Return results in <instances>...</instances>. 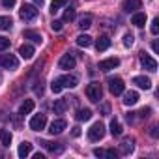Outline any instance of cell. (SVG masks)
Listing matches in <instances>:
<instances>
[{
  "label": "cell",
  "instance_id": "1",
  "mask_svg": "<svg viewBox=\"0 0 159 159\" xmlns=\"http://www.w3.org/2000/svg\"><path fill=\"white\" fill-rule=\"evenodd\" d=\"M86 98L92 101V103H99V99L103 98V88L99 83H90L86 86Z\"/></svg>",
  "mask_w": 159,
  "mask_h": 159
},
{
  "label": "cell",
  "instance_id": "8",
  "mask_svg": "<svg viewBox=\"0 0 159 159\" xmlns=\"http://www.w3.org/2000/svg\"><path fill=\"white\" fill-rule=\"evenodd\" d=\"M118 66H120V60H118L116 56L105 58V60L99 62V69H101V71H111V69H114V67H118Z\"/></svg>",
  "mask_w": 159,
  "mask_h": 159
},
{
  "label": "cell",
  "instance_id": "36",
  "mask_svg": "<svg viewBox=\"0 0 159 159\" xmlns=\"http://www.w3.org/2000/svg\"><path fill=\"white\" fill-rule=\"evenodd\" d=\"M62 25H64L62 21H52V23H51V28H52L54 32H60V30H62Z\"/></svg>",
  "mask_w": 159,
  "mask_h": 159
},
{
  "label": "cell",
  "instance_id": "3",
  "mask_svg": "<svg viewBox=\"0 0 159 159\" xmlns=\"http://www.w3.org/2000/svg\"><path fill=\"white\" fill-rule=\"evenodd\" d=\"M105 137V125L101 124V122H96L90 129H88V139L92 140V142H96V140H101Z\"/></svg>",
  "mask_w": 159,
  "mask_h": 159
},
{
  "label": "cell",
  "instance_id": "15",
  "mask_svg": "<svg viewBox=\"0 0 159 159\" xmlns=\"http://www.w3.org/2000/svg\"><path fill=\"white\" fill-rule=\"evenodd\" d=\"M124 105H127V107H131V105H135L137 101H139V94L137 92H133V90H129V92H125L124 94Z\"/></svg>",
  "mask_w": 159,
  "mask_h": 159
},
{
  "label": "cell",
  "instance_id": "40",
  "mask_svg": "<svg viewBox=\"0 0 159 159\" xmlns=\"http://www.w3.org/2000/svg\"><path fill=\"white\" fill-rule=\"evenodd\" d=\"M150 135H152L153 139L157 137V125H152V127H150Z\"/></svg>",
  "mask_w": 159,
  "mask_h": 159
},
{
  "label": "cell",
  "instance_id": "10",
  "mask_svg": "<svg viewBox=\"0 0 159 159\" xmlns=\"http://www.w3.org/2000/svg\"><path fill=\"white\" fill-rule=\"evenodd\" d=\"M60 83L64 88H75L79 84V77L77 75H64V77H58Z\"/></svg>",
  "mask_w": 159,
  "mask_h": 159
},
{
  "label": "cell",
  "instance_id": "25",
  "mask_svg": "<svg viewBox=\"0 0 159 159\" xmlns=\"http://www.w3.org/2000/svg\"><path fill=\"white\" fill-rule=\"evenodd\" d=\"M77 45L79 47H90L92 45V38L90 36H86V34H81V36H77Z\"/></svg>",
  "mask_w": 159,
  "mask_h": 159
},
{
  "label": "cell",
  "instance_id": "29",
  "mask_svg": "<svg viewBox=\"0 0 159 159\" xmlns=\"http://www.w3.org/2000/svg\"><path fill=\"white\" fill-rule=\"evenodd\" d=\"M90 26H92V15H84V17L79 19V28L81 30H86Z\"/></svg>",
  "mask_w": 159,
  "mask_h": 159
},
{
  "label": "cell",
  "instance_id": "47",
  "mask_svg": "<svg viewBox=\"0 0 159 159\" xmlns=\"http://www.w3.org/2000/svg\"><path fill=\"white\" fill-rule=\"evenodd\" d=\"M0 81H2V77H0Z\"/></svg>",
  "mask_w": 159,
  "mask_h": 159
},
{
  "label": "cell",
  "instance_id": "2",
  "mask_svg": "<svg viewBox=\"0 0 159 159\" xmlns=\"http://www.w3.org/2000/svg\"><path fill=\"white\" fill-rule=\"evenodd\" d=\"M107 83H109V90H111L112 96H120V94H124L125 84H124V81H122L120 77H109V79H107Z\"/></svg>",
  "mask_w": 159,
  "mask_h": 159
},
{
  "label": "cell",
  "instance_id": "27",
  "mask_svg": "<svg viewBox=\"0 0 159 159\" xmlns=\"http://www.w3.org/2000/svg\"><path fill=\"white\" fill-rule=\"evenodd\" d=\"M11 26H13L11 17H8V15H2V17H0V30H10Z\"/></svg>",
  "mask_w": 159,
  "mask_h": 159
},
{
  "label": "cell",
  "instance_id": "13",
  "mask_svg": "<svg viewBox=\"0 0 159 159\" xmlns=\"http://www.w3.org/2000/svg\"><path fill=\"white\" fill-rule=\"evenodd\" d=\"M23 36H25V39H30L32 43H38V45L43 41L41 34H39V32H36V30H25V34H23Z\"/></svg>",
  "mask_w": 159,
  "mask_h": 159
},
{
  "label": "cell",
  "instance_id": "42",
  "mask_svg": "<svg viewBox=\"0 0 159 159\" xmlns=\"http://www.w3.org/2000/svg\"><path fill=\"white\" fill-rule=\"evenodd\" d=\"M105 155H107V157H116L118 153H116L114 150H107V152H105Z\"/></svg>",
  "mask_w": 159,
  "mask_h": 159
},
{
  "label": "cell",
  "instance_id": "35",
  "mask_svg": "<svg viewBox=\"0 0 159 159\" xmlns=\"http://www.w3.org/2000/svg\"><path fill=\"white\" fill-rule=\"evenodd\" d=\"M10 47V39L8 38H2V36H0V51H6Z\"/></svg>",
  "mask_w": 159,
  "mask_h": 159
},
{
  "label": "cell",
  "instance_id": "39",
  "mask_svg": "<svg viewBox=\"0 0 159 159\" xmlns=\"http://www.w3.org/2000/svg\"><path fill=\"white\" fill-rule=\"evenodd\" d=\"M2 4H4V8H13L15 0H2Z\"/></svg>",
  "mask_w": 159,
  "mask_h": 159
},
{
  "label": "cell",
  "instance_id": "34",
  "mask_svg": "<svg viewBox=\"0 0 159 159\" xmlns=\"http://www.w3.org/2000/svg\"><path fill=\"white\" fill-rule=\"evenodd\" d=\"M133 43H135V38H133V34H125V36H124V45H125V47H131Z\"/></svg>",
  "mask_w": 159,
  "mask_h": 159
},
{
  "label": "cell",
  "instance_id": "23",
  "mask_svg": "<svg viewBox=\"0 0 159 159\" xmlns=\"http://www.w3.org/2000/svg\"><path fill=\"white\" fill-rule=\"evenodd\" d=\"M66 109H67V101H66V99H56V101H54V105H52L54 114H64V112H66Z\"/></svg>",
  "mask_w": 159,
  "mask_h": 159
},
{
  "label": "cell",
  "instance_id": "28",
  "mask_svg": "<svg viewBox=\"0 0 159 159\" xmlns=\"http://www.w3.org/2000/svg\"><path fill=\"white\" fill-rule=\"evenodd\" d=\"M122 131H124V129H122L120 122H118V120H112V122H111V135H112V137H120Z\"/></svg>",
  "mask_w": 159,
  "mask_h": 159
},
{
  "label": "cell",
  "instance_id": "17",
  "mask_svg": "<svg viewBox=\"0 0 159 159\" xmlns=\"http://www.w3.org/2000/svg\"><path fill=\"white\" fill-rule=\"evenodd\" d=\"M111 47V38L109 36H99L98 41H96V49L98 51H107Z\"/></svg>",
  "mask_w": 159,
  "mask_h": 159
},
{
  "label": "cell",
  "instance_id": "26",
  "mask_svg": "<svg viewBox=\"0 0 159 159\" xmlns=\"http://www.w3.org/2000/svg\"><path fill=\"white\" fill-rule=\"evenodd\" d=\"M0 142H2V146H10L11 144V133L8 129H0Z\"/></svg>",
  "mask_w": 159,
  "mask_h": 159
},
{
  "label": "cell",
  "instance_id": "24",
  "mask_svg": "<svg viewBox=\"0 0 159 159\" xmlns=\"http://www.w3.org/2000/svg\"><path fill=\"white\" fill-rule=\"evenodd\" d=\"M30 152H32V144L30 142H21L19 144V150H17V153H19V157H26V155H30Z\"/></svg>",
  "mask_w": 159,
  "mask_h": 159
},
{
  "label": "cell",
  "instance_id": "46",
  "mask_svg": "<svg viewBox=\"0 0 159 159\" xmlns=\"http://www.w3.org/2000/svg\"><path fill=\"white\" fill-rule=\"evenodd\" d=\"M34 2H36L38 6H43V0H34Z\"/></svg>",
  "mask_w": 159,
  "mask_h": 159
},
{
  "label": "cell",
  "instance_id": "6",
  "mask_svg": "<svg viewBox=\"0 0 159 159\" xmlns=\"http://www.w3.org/2000/svg\"><path fill=\"white\" fill-rule=\"evenodd\" d=\"M140 66H142L146 71H150V73L157 71V62H155V58L148 56L146 52H140Z\"/></svg>",
  "mask_w": 159,
  "mask_h": 159
},
{
  "label": "cell",
  "instance_id": "31",
  "mask_svg": "<svg viewBox=\"0 0 159 159\" xmlns=\"http://www.w3.org/2000/svg\"><path fill=\"white\" fill-rule=\"evenodd\" d=\"M75 19V10L73 8H67L66 11H64V17H62V23H71Z\"/></svg>",
  "mask_w": 159,
  "mask_h": 159
},
{
  "label": "cell",
  "instance_id": "44",
  "mask_svg": "<svg viewBox=\"0 0 159 159\" xmlns=\"http://www.w3.org/2000/svg\"><path fill=\"white\" fill-rule=\"evenodd\" d=\"M152 49H153V52H157V51H159V45H157V41H153V43H152Z\"/></svg>",
  "mask_w": 159,
  "mask_h": 159
},
{
  "label": "cell",
  "instance_id": "18",
  "mask_svg": "<svg viewBox=\"0 0 159 159\" xmlns=\"http://www.w3.org/2000/svg\"><path fill=\"white\" fill-rule=\"evenodd\" d=\"M133 83H135L139 88H144V90H150V88H152V81H150L148 77H135Z\"/></svg>",
  "mask_w": 159,
  "mask_h": 159
},
{
  "label": "cell",
  "instance_id": "30",
  "mask_svg": "<svg viewBox=\"0 0 159 159\" xmlns=\"http://www.w3.org/2000/svg\"><path fill=\"white\" fill-rule=\"evenodd\" d=\"M67 4V0H52L51 2V13H56L60 8H64Z\"/></svg>",
  "mask_w": 159,
  "mask_h": 159
},
{
  "label": "cell",
  "instance_id": "19",
  "mask_svg": "<svg viewBox=\"0 0 159 159\" xmlns=\"http://www.w3.org/2000/svg\"><path fill=\"white\" fill-rule=\"evenodd\" d=\"M32 111H34V101H32V99H25V101H23V105L19 107V114H21V116L30 114Z\"/></svg>",
  "mask_w": 159,
  "mask_h": 159
},
{
  "label": "cell",
  "instance_id": "5",
  "mask_svg": "<svg viewBox=\"0 0 159 159\" xmlns=\"http://www.w3.org/2000/svg\"><path fill=\"white\" fill-rule=\"evenodd\" d=\"M0 66L4 69H17L19 60L15 54H0Z\"/></svg>",
  "mask_w": 159,
  "mask_h": 159
},
{
  "label": "cell",
  "instance_id": "16",
  "mask_svg": "<svg viewBox=\"0 0 159 159\" xmlns=\"http://www.w3.org/2000/svg\"><path fill=\"white\" fill-rule=\"evenodd\" d=\"M131 23L135 25V26H144L146 25V13H142V11H135L133 13V17H131Z\"/></svg>",
  "mask_w": 159,
  "mask_h": 159
},
{
  "label": "cell",
  "instance_id": "33",
  "mask_svg": "<svg viewBox=\"0 0 159 159\" xmlns=\"http://www.w3.org/2000/svg\"><path fill=\"white\" fill-rule=\"evenodd\" d=\"M150 32H152L153 36H157V34H159V19H157V17H155L153 21H152V26H150Z\"/></svg>",
  "mask_w": 159,
  "mask_h": 159
},
{
  "label": "cell",
  "instance_id": "9",
  "mask_svg": "<svg viewBox=\"0 0 159 159\" xmlns=\"http://www.w3.org/2000/svg\"><path fill=\"white\" fill-rule=\"evenodd\" d=\"M66 127H67V122L62 120V118H58V120H54V122L49 125V133H51V135H60Z\"/></svg>",
  "mask_w": 159,
  "mask_h": 159
},
{
  "label": "cell",
  "instance_id": "7",
  "mask_svg": "<svg viewBox=\"0 0 159 159\" xmlns=\"http://www.w3.org/2000/svg\"><path fill=\"white\" fill-rule=\"evenodd\" d=\"M45 124H47V116L45 114H36L30 120V129L32 131H41L45 127Z\"/></svg>",
  "mask_w": 159,
  "mask_h": 159
},
{
  "label": "cell",
  "instance_id": "43",
  "mask_svg": "<svg viewBox=\"0 0 159 159\" xmlns=\"http://www.w3.org/2000/svg\"><path fill=\"white\" fill-rule=\"evenodd\" d=\"M73 137H79V135H81V127H73V133H71Z\"/></svg>",
  "mask_w": 159,
  "mask_h": 159
},
{
  "label": "cell",
  "instance_id": "22",
  "mask_svg": "<svg viewBox=\"0 0 159 159\" xmlns=\"http://www.w3.org/2000/svg\"><path fill=\"white\" fill-rule=\"evenodd\" d=\"M75 118H77L79 122H88V120L92 118V111H90V109H79L77 114H75Z\"/></svg>",
  "mask_w": 159,
  "mask_h": 159
},
{
  "label": "cell",
  "instance_id": "32",
  "mask_svg": "<svg viewBox=\"0 0 159 159\" xmlns=\"http://www.w3.org/2000/svg\"><path fill=\"white\" fill-rule=\"evenodd\" d=\"M62 88H64V86H62V83H60V79H54V81L51 83V90H52L54 94H60Z\"/></svg>",
  "mask_w": 159,
  "mask_h": 159
},
{
  "label": "cell",
  "instance_id": "37",
  "mask_svg": "<svg viewBox=\"0 0 159 159\" xmlns=\"http://www.w3.org/2000/svg\"><path fill=\"white\" fill-rule=\"evenodd\" d=\"M150 112H152V109L146 107V109H142V111L139 112V116H140V118H146V116H150Z\"/></svg>",
  "mask_w": 159,
  "mask_h": 159
},
{
  "label": "cell",
  "instance_id": "21",
  "mask_svg": "<svg viewBox=\"0 0 159 159\" xmlns=\"http://www.w3.org/2000/svg\"><path fill=\"white\" fill-rule=\"evenodd\" d=\"M133 148H135L133 140H131V139H125V140L120 144V153H122V155H129V153L133 152Z\"/></svg>",
  "mask_w": 159,
  "mask_h": 159
},
{
  "label": "cell",
  "instance_id": "41",
  "mask_svg": "<svg viewBox=\"0 0 159 159\" xmlns=\"http://www.w3.org/2000/svg\"><path fill=\"white\" fill-rule=\"evenodd\" d=\"M94 155H98V157H103V155H105V150H99V148H96V150H94Z\"/></svg>",
  "mask_w": 159,
  "mask_h": 159
},
{
  "label": "cell",
  "instance_id": "11",
  "mask_svg": "<svg viewBox=\"0 0 159 159\" xmlns=\"http://www.w3.org/2000/svg\"><path fill=\"white\" fill-rule=\"evenodd\" d=\"M140 6H142V0H125L124 2V11L135 13L137 10H140Z\"/></svg>",
  "mask_w": 159,
  "mask_h": 159
},
{
  "label": "cell",
  "instance_id": "12",
  "mask_svg": "<svg viewBox=\"0 0 159 159\" xmlns=\"http://www.w3.org/2000/svg\"><path fill=\"white\" fill-rule=\"evenodd\" d=\"M58 66H60V69H73V67H75V58H73L71 54H64V56L60 58Z\"/></svg>",
  "mask_w": 159,
  "mask_h": 159
},
{
  "label": "cell",
  "instance_id": "14",
  "mask_svg": "<svg viewBox=\"0 0 159 159\" xmlns=\"http://www.w3.org/2000/svg\"><path fill=\"white\" fill-rule=\"evenodd\" d=\"M19 54H21V58L30 60V58L34 56V47H32V45H28V43H25V45H21V47H19Z\"/></svg>",
  "mask_w": 159,
  "mask_h": 159
},
{
  "label": "cell",
  "instance_id": "45",
  "mask_svg": "<svg viewBox=\"0 0 159 159\" xmlns=\"http://www.w3.org/2000/svg\"><path fill=\"white\" fill-rule=\"evenodd\" d=\"M34 159H45V157H43V153H36V155H34Z\"/></svg>",
  "mask_w": 159,
  "mask_h": 159
},
{
  "label": "cell",
  "instance_id": "4",
  "mask_svg": "<svg viewBox=\"0 0 159 159\" xmlns=\"http://www.w3.org/2000/svg\"><path fill=\"white\" fill-rule=\"evenodd\" d=\"M19 15H21L23 21H34V19L38 17V10H36V6H32V4H23L21 10H19Z\"/></svg>",
  "mask_w": 159,
  "mask_h": 159
},
{
  "label": "cell",
  "instance_id": "20",
  "mask_svg": "<svg viewBox=\"0 0 159 159\" xmlns=\"http://www.w3.org/2000/svg\"><path fill=\"white\" fill-rule=\"evenodd\" d=\"M41 144H43V148H47L51 153H62V150H64V146H60L58 142H49V140H43Z\"/></svg>",
  "mask_w": 159,
  "mask_h": 159
},
{
  "label": "cell",
  "instance_id": "38",
  "mask_svg": "<svg viewBox=\"0 0 159 159\" xmlns=\"http://www.w3.org/2000/svg\"><path fill=\"white\" fill-rule=\"evenodd\" d=\"M109 112H111V107H109L107 103L101 105V114H103V116H109Z\"/></svg>",
  "mask_w": 159,
  "mask_h": 159
}]
</instances>
